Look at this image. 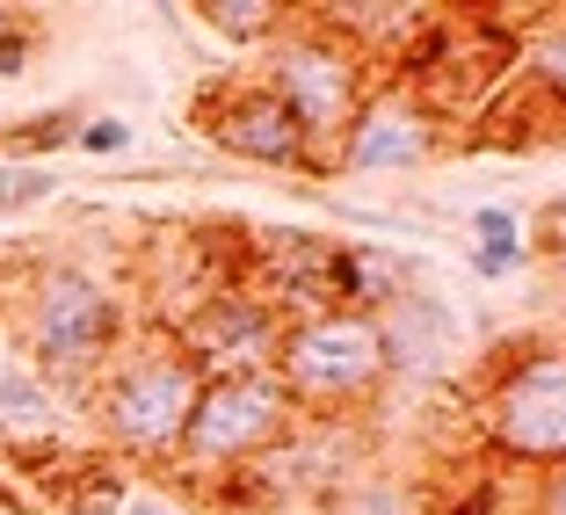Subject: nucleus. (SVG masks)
<instances>
[{"label":"nucleus","instance_id":"7ed1b4c3","mask_svg":"<svg viewBox=\"0 0 566 515\" xmlns=\"http://www.w3.org/2000/svg\"><path fill=\"white\" fill-rule=\"evenodd\" d=\"M269 370H276V385L291 392V407H298V414H319V421H349L356 407H370V399L392 385L378 319H370V313L291 319Z\"/></svg>","mask_w":566,"mask_h":515},{"label":"nucleus","instance_id":"6ab92c4d","mask_svg":"<svg viewBox=\"0 0 566 515\" xmlns=\"http://www.w3.org/2000/svg\"><path fill=\"white\" fill-rule=\"evenodd\" d=\"M531 240L537 248L531 254H545V262H566V197H552L545 211H537V225H531Z\"/></svg>","mask_w":566,"mask_h":515},{"label":"nucleus","instance_id":"f03ea898","mask_svg":"<svg viewBox=\"0 0 566 515\" xmlns=\"http://www.w3.org/2000/svg\"><path fill=\"white\" fill-rule=\"evenodd\" d=\"M197 392H203V370L182 356V341L167 327H146L109 356V370L87 392V407H95V429L117 458H132V465H175L182 429L197 414Z\"/></svg>","mask_w":566,"mask_h":515},{"label":"nucleus","instance_id":"6e6552de","mask_svg":"<svg viewBox=\"0 0 566 515\" xmlns=\"http://www.w3.org/2000/svg\"><path fill=\"white\" fill-rule=\"evenodd\" d=\"M197 124L211 132L218 153H233L248 167H276V175H327V153L305 138V124L269 95L262 81H226L197 102Z\"/></svg>","mask_w":566,"mask_h":515},{"label":"nucleus","instance_id":"aec40b11","mask_svg":"<svg viewBox=\"0 0 566 515\" xmlns=\"http://www.w3.org/2000/svg\"><path fill=\"white\" fill-rule=\"evenodd\" d=\"M531 515H566V465L537 480V494H531Z\"/></svg>","mask_w":566,"mask_h":515},{"label":"nucleus","instance_id":"f3484780","mask_svg":"<svg viewBox=\"0 0 566 515\" xmlns=\"http://www.w3.org/2000/svg\"><path fill=\"white\" fill-rule=\"evenodd\" d=\"M132 117H81V138H73V153H87V160H117V153H132Z\"/></svg>","mask_w":566,"mask_h":515},{"label":"nucleus","instance_id":"9b49d317","mask_svg":"<svg viewBox=\"0 0 566 515\" xmlns=\"http://www.w3.org/2000/svg\"><path fill=\"white\" fill-rule=\"evenodd\" d=\"M472 276L480 283H501L516 276V269H531V248H523V218L509 211V203H480L472 211Z\"/></svg>","mask_w":566,"mask_h":515},{"label":"nucleus","instance_id":"a211bd4d","mask_svg":"<svg viewBox=\"0 0 566 515\" xmlns=\"http://www.w3.org/2000/svg\"><path fill=\"white\" fill-rule=\"evenodd\" d=\"M36 51H44V22H36L30 8H22V15H15V30L0 36V81L30 73V66H36Z\"/></svg>","mask_w":566,"mask_h":515},{"label":"nucleus","instance_id":"1a4fd4ad","mask_svg":"<svg viewBox=\"0 0 566 515\" xmlns=\"http://www.w3.org/2000/svg\"><path fill=\"white\" fill-rule=\"evenodd\" d=\"M175 341L182 356L203 370V378H233V370H269L283 341V313L262 298V291H203L182 319H175Z\"/></svg>","mask_w":566,"mask_h":515},{"label":"nucleus","instance_id":"39448f33","mask_svg":"<svg viewBox=\"0 0 566 515\" xmlns=\"http://www.w3.org/2000/svg\"><path fill=\"white\" fill-rule=\"evenodd\" d=\"M298 421L291 392L276 385V370H233V378H203L197 414L182 429V450H175V472H189V486H218L248 472L254 458L283 443V429Z\"/></svg>","mask_w":566,"mask_h":515},{"label":"nucleus","instance_id":"ddd939ff","mask_svg":"<svg viewBox=\"0 0 566 515\" xmlns=\"http://www.w3.org/2000/svg\"><path fill=\"white\" fill-rule=\"evenodd\" d=\"M291 15L298 8H283V0H197V22L218 36H233V44H269Z\"/></svg>","mask_w":566,"mask_h":515},{"label":"nucleus","instance_id":"20e7f679","mask_svg":"<svg viewBox=\"0 0 566 515\" xmlns=\"http://www.w3.org/2000/svg\"><path fill=\"white\" fill-rule=\"evenodd\" d=\"M262 87L305 124L319 153L334 160V138L349 132V117L370 95V59H356L334 30H319L313 15H291L276 36L262 44ZM334 175V167H327Z\"/></svg>","mask_w":566,"mask_h":515},{"label":"nucleus","instance_id":"5701e85b","mask_svg":"<svg viewBox=\"0 0 566 515\" xmlns=\"http://www.w3.org/2000/svg\"><path fill=\"white\" fill-rule=\"evenodd\" d=\"M0 508H22V494H15V486H0Z\"/></svg>","mask_w":566,"mask_h":515},{"label":"nucleus","instance_id":"4be33fe9","mask_svg":"<svg viewBox=\"0 0 566 515\" xmlns=\"http://www.w3.org/2000/svg\"><path fill=\"white\" fill-rule=\"evenodd\" d=\"M15 15H22V8H15V0H0V36H8V30H15Z\"/></svg>","mask_w":566,"mask_h":515},{"label":"nucleus","instance_id":"423d86ee","mask_svg":"<svg viewBox=\"0 0 566 515\" xmlns=\"http://www.w3.org/2000/svg\"><path fill=\"white\" fill-rule=\"evenodd\" d=\"M480 435L509 465H566V341H531L501 356V370L480 392Z\"/></svg>","mask_w":566,"mask_h":515},{"label":"nucleus","instance_id":"f257e3e1","mask_svg":"<svg viewBox=\"0 0 566 515\" xmlns=\"http://www.w3.org/2000/svg\"><path fill=\"white\" fill-rule=\"evenodd\" d=\"M15 334L30 370L51 392L87 399L95 378L109 370V356L132 341V305L87 262H36L15 291Z\"/></svg>","mask_w":566,"mask_h":515},{"label":"nucleus","instance_id":"dca6fc26","mask_svg":"<svg viewBox=\"0 0 566 515\" xmlns=\"http://www.w3.org/2000/svg\"><path fill=\"white\" fill-rule=\"evenodd\" d=\"M51 189H59V175H51L44 160H0V218L36 211Z\"/></svg>","mask_w":566,"mask_h":515},{"label":"nucleus","instance_id":"0eeeda50","mask_svg":"<svg viewBox=\"0 0 566 515\" xmlns=\"http://www.w3.org/2000/svg\"><path fill=\"white\" fill-rule=\"evenodd\" d=\"M443 153V117L436 102L407 81H378L364 95V109L349 117V132L334 138V175H415Z\"/></svg>","mask_w":566,"mask_h":515},{"label":"nucleus","instance_id":"f8f14e48","mask_svg":"<svg viewBox=\"0 0 566 515\" xmlns=\"http://www.w3.org/2000/svg\"><path fill=\"white\" fill-rule=\"evenodd\" d=\"M0 421L15 435H44L51 421H59V392H51L30 364H0Z\"/></svg>","mask_w":566,"mask_h":515},{"label":"nucleus","instance_id":"4468645a","mask_svg":"<svg viewBox=\"0 0 566 515\" xmlns=\"http://www.w3.org/2000/svg\"><path fill=\"white\" fill-rule=\"evenodd\" d=\"M73 138H81V109H44V117L8 132V160H44V153L73 146Z\"/></svg>","mask_w":566,"mask_h":515},{"label":"nucleus","instance_id":"412c9836","mask_svg":"<svg viewBox=\"0 0 566 515\" xmlns=\"http://www.w3.org/2000/svg\"><path fill=\"white\" fill-rule=\"evenodd\" d=\"M117 515H175V508H167V501H146V494H132Z\"/></svg>","mask_w":566,"mask_h":515},{"label":"nucleus","instance_id":"2eb2a0df","mask_svg":"<svg viewBox=\"0 0 566 515\" xmlns=\"http://www.w3.org/2000/svg\"><path fill=\"white\" fill-rule=\"evenodd\" d=\"M523 81H531L537 95H545L552 109L566 117V22H552V30L531 44V66H523Z\"/></svg>","mask_w":566,"mask_h":515},{"label":"nucleus","instance_id":"9d476101","mask_svg":"<svg viewBox=\"0 0 566 515\" xmlns=\"http://www.w3.org/2000/svg\"><path fill=\"white\" fill-rule=\"evenodd\" d=\"M370 319H378V341H385V370L407 378V385L450 370V356H458V313H450V298H436L429 283L407 291V298H392Z\"/></svg>","mask_w":566,"mask_h":515}]
</instances>
